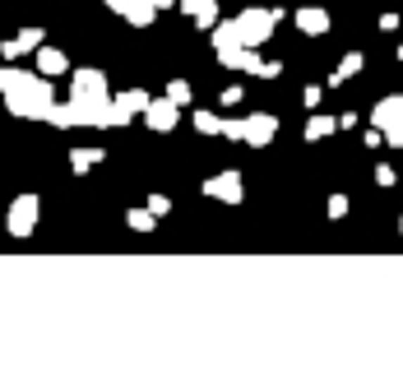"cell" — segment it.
Returning a JSON list of instances; mask_svg holds the SVG:
<instances>
[{"instance_id": "cell-1", "label": "cell", "mask_w": 403, "mask_h": 380, "mask_svg": "<svg viewBox=\"0 0 403 380\" xmlns=\"http://www.w3.org/2000/svg\"><path fill=\"white\" fill-rule=\"evenodd\" d=\"M0 93H5V107L23 121H46L51 107H56V89L46 75H28V70L5 65L0 70Z\"/></svg>"}, {"instance_id": "cell-2", "label": "cell", "mask_w": 403, "mask_h": 380, "mask_svg": "<svg viewBox=\"0 0 403 380\" xmlns=\"http://www.w3.org/2000/svg\"><path fill=\"white\" fill-rule=\"evenodd\" d=\"M279 14H283V10H246V14H236V33H241V42H246V46L269 42V33H274Z\"/></svg>"}, {"instance_id": "cell-3", "label": "cell", "mask_w": 403, "mask_h": 380, "mask_svg": "<svg viewBox=\"0 0 403 380\" xmlns=\"http://www.w3.org/2000/svg\"><path fill=\"white\" fill-rule=\"evenodd\" d=\"M37 218H42V204H37V195H19V200L10 204V218H5V227H10V236H33L37 232Z\"/></svg>"}, {"instance_id": "cell-4", "label": "cell", "mask_w": 403, "mask_h": 380, "mask_svg": "<svg viewBox=\"0 0 403 380\" xmlns=\"http://www.w3.org/2000/svg\"><path fill=\"white\" fill-rule=\"evenodd\" d=\"M70 98H107V75L102 70H75Z\"/></svg>"}, {"instance_id": "cell-5", "label": "cell", "mask_w": 403, "mask_h": 380, "mask_svg": "<svg viewBox=\"0 0 403 380\" xmlns=\"http://www.w3.org/2000/svg\"><path fill=\"white\" fill-rule=\"evenodd\" d=\"M107 5H112L125 23H134V28H148V23L158 19V14H153V10H158L153 0H107Z\"/></svg>"}, {"instance_id": "cell-6", "label": "cell", "mask_w": 403, "mask_h": 380, "mask_svg": "<svg viewBox=\"0 0 403 380\" xmlns=\"http://www.w3.org/2000/svg\"><path fill=\"white\" fill-rule=\"evenodd\" d=\"M204 195L223 204H241V172H223V177H209L204 181Z\"/></svg>"}, {"instance_id": "cell-7", "label": "cell", "mask_w": 403, "mask_h": 380, "mask_svg": "<svg viewBox=\"0 0 403 380\" xmlns=\"http://www.w3.org/2000/svg\"><path fill=\"white\" fill-rule=\"evenodd\" d=\"M177 116H181V107H177V102H172V98H162V102H148L144 121H148V130L167 134V130H177Z\"/></svg>"}, {"instance_id": "cell-8", "label": "cell", "mask_w": 403, "mask_h": 380, "mask_svg": "<svg viewBox=\"0 0 403 380\" xmlns=\"http://www.w3.org/2000/svg\"><path fill=\"white\" fill-rule=\"evenodd\" d=\"M148 102H153V98H148L144 89H125L121 98L112 102V116H116V125H125V121H130L134 112H148Z\"/></svg>"}, {"instance_id": "cell-9", "label": "cell", "mask_w": 403, "mask_h": 380, "mask_svg": "<svg viewBox=\"0 0 403 380\" xmlns=\"http://www.w3.org/2000/svg\"><path fill=\"white\" fill-rule=\"evenodd\" d=\"M274 134H279V121H274V116L269 112H255V116H246V144H269V139H274Z\"/></svg>"}, {"instance_id": "cell-10", "label": "cell", "mask_w": 403, "mask_h": 380, "mask_svg": "<svg viewBox=\"0 0 403 380\" xmlns=\"http://www.w3.org/2000/svg\"><path fill=\"white\" fill-rule=\"evenodd\" d=\"M37 46H42V28H23L14 42L0 46V56H5V61H19V56H28V51H37Z\"/></svg>"}, {"instance_id": "cell-11", "label": "cell", "mask_w": 403, "mask_h": 380, "mask_svg": "<svg viewBox=\"0 0 403 380\" xmlns=\"http://www.w3.org/2000/svg\"><path fill=\"white\" fill-rule=\"evenodd\" d=\"M181 10L195 19V28H209L213 33V23H218V0H181Z\"/></svg>"}, {"instance_id": "cell-12", "label": "cell", "mask_w": 403, "mask_h": 380, "mask_svg": "<svg viewBox=\"0 0 403 380\" xmlns=\"http://www.w3.org/2000/svg\"><path fill=\"white\" fill-rule=\"evenodd\" d=\"M371 125H380V130L403 125V98H380L376 102V112H371Z\"/></svg>"}, {"instance_id": "cell-13", "label": "cell", "mask_w": 403, "mask_h": 380, "mask_svg": "<svg viewBox=\"0 0 403 380\" xmlns=\"http://www.w3.org/2000/svg\"><path fill=\"white\" fill-rule=\"evenodd\" d=\"M65 70H70L65 51H56V46H37V75L56 79V75H65Z\"/></svg>"}, {"instance_id": "cell-14", "label": "cell", "mask_w": 403, "mask_h": 380, "mask_svg": "<svg viewBox=\"0 0 403 380\" xmlns=\"http://www.w3.org/2000/svg\"><path fill=\"white\" fill-rule=\"evenodd\" d=\"M292 19H297V28H302L306 37H320V33H329V14H325V10H315V5H311V10H297Z\"/></svg>"}, {"instance_id": "cell-15", "label": "cell", "mask_w": 403, "mask_h": 380, "mask_svg": "<svg viewBox=\"0 0 403 380\" xmlns=\"http://www.w3.org/2000/svg\"><path fill=\"white\" fill-rule=\"evenodd\" d=\"M102 163V148H75V153H70V167L79 172V177H84V172H93Z\"/></svg>"}, {"instance_id": "cell-16", "label": "cell", "mask_w": 403, "mask_h": 380, "mask_svg": "<svg viewBox=\"0 0 403 380\" xmlns=\"http://www.w3.org/2000/svg\"><path fill=\"white\" fill-rule=\"evenodd\" d=\"M357 70H362V56H357V51H347L343 65H338V70H334V79H329V89H338V84H343V79H352Z\"/></svg>"}, {"instance_id": "cell-17", "label": "cell", "mask_w": 403, "mask_h": 380, "mask_svg": "<svg viewBox=\"0 0 403 380\" xmlns=\"http://www.w3.org/2000/svg\"><path fill=\"white\" fill-rule=\"evenodd\" d=\"M343 130V125H334V116H311V125H306V139H325V134Z\"/></svg>"}, {"instance_id": "cell-18", "label": "cell", "mask_w": 403, "mask_h": 380, "mask_svg": "<svg viewBox=\"0 0 403 380\" xmlns=\"http://www.w3.org/2000/svg\"><path fill=\"white\" fill-rule=\"evenodd\" d=\"M125 223H130L134 232H153L158 213H153V209H130V213H125Z\"/></svg>"}, {"instance_id": "cell-19", "label": "cell", "mask_w": 403, "mask_h": 380, "mask_svg": "<svg viewBox=\"0 0 403 380\" xmlns=\"http://www.w3.org/2000/svg\"><path fill=\"white\" fill-rule=\"evenodd\" d=\"M195 130L200 134H223V121H218L213 112H195Z\"/></svg>"}, {"instance_id": "cell-20", "label": "cell", "mask_w": 403, "mask_h": 380, "mask_svg": "<svg viewBox=\"0 0 403 380\" xmlns=\"http://www.w3.org/2000/svg\"><path fill=\"white\" fill-rule=\"evenodd\" d=\"M167 98L177 102V107H186V102H191V84H186V79H172V84H167Z\"/></svg>"}, {"instance_id": "cell-21", "label": "cell", "mask_w": 403, "mask_h": 380, "mask_svg": "<svg viewBox=\"0 0 403 380\" xmlns=\"http://www.w3.org/2000/svg\"><path fill=\"white\" fill-rule=\"evenodd\" d=\"M148 209H153V213H158V218H162V213H167V209H172V200H167V195H148Z\"/></svg>"}, {"instance_id": "cell-22", "label": "cell", "mask_w": 403, "mask_h": 380, "mask_svg": "<svg viewBox=\"0 0 403 380\" xmlns=\"http://www.w3.org/2000/svg\"><path fill=\"white\" fill-rule=\"evenodd\" d=\"M347 213V195H334V200H329V218H343Z\"/></svg>"}, {"instance_id": "cell-23", "label": "cell", "mask_w": 403, "mask_h": 380, "mask_svg": "<svg viewBox=\"0 0 403 380\" xmlns=\"http://www.w3.org/2000/svg\"><path fill=\"white\" fill-rule=\"evenodd\" d=\"M385 144H390V148H403V125H390V130H385Z\"/></svg>"}, {"instance_id": "cell-24", "label": "cell", "mask_w": 403, "mask_h": 380, "mask_svg": "<svg viewBox=\"0 0 403 380\" xmlns=\"http://www.w3.org/2000/svg\"><path fill=\"white\" fill-rule=\"evenodd\" d=\"M376 181H380V186H394V167H385V163H380V167H376Z\"/></svg>"}, {"instance_id": "cell-25", "label": "cell", "mask_w": 403, "mask_h": 380, "mask_svg": "<svg viewBox=\"0 0 403 380\" xmlns=\"http://www.w3.org/2000/svg\"><path fill=\"white\" fill-rule=\"evenodd\" d=\"M153 5H158V10H162V5H172V0H153Z\"/></svg>"}, {"instance_id": "cell-26", "label": "cell", "mask_w": 403, "mask_h": 380, "mask_svg": "<svg viewBox=\"0 0 403 380\" xmlns=\"http://www.w3.org/2000/svg\"><path fill=\"white\" fill-rule=\"evenodd\" d=\"M399 61H403V42H399Z\"/></svg>"}, {"instance_id": "cell-27", "label": "cell", "mask_w": 403, "mask_h": 380, "mask_svg": "<svg viewBox=\"0 0 403 380\" xmlns=\"http://www.w3.org/2000/svg\"><path fill=\"white\" fill-rule=\"evenodd\" d=\"M399 232H403V223H399Z\"/></svg>"}]
</instances>
